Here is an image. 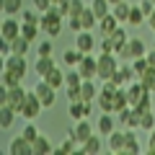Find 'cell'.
I'll list each match as a JSON object with an SVG mask.
<instances>
[{"mask_svg": "<svg viewBox=\"0 0 155 155\" xmlns=\"http://www.w3.org/2000/svg\"><path fill=\"white\" fill-rule=\"evenodd\" d=\"M119 54H114V52H101L98 54V80L104 83V80H111L114 78V72L119 70V65H122V60H116Z\"/></svg>", "mask_w": 155, "mask_h": 155, "instance_id": "6da1fadb", "label": "cell"}, {"mask_svg": "<svg viewBox=\"0 0 155 155\" xmlns=\"http://www.w3.org/2000/svg\"><path fill=\"white\" fill-rule=\"evenodd\" d=\"M62 13L57 11V5H52L47 13H41V31H47V36H60L62 34Z\"/></svg>", "mask_w": 155, "mask_h": 155, "instance_id": "7a4b0ae2", "label": "cell"}, {"mask_svg": "<svg viewBox=\"0 0 155 155\" xmlns=\"http://www.w3.org/2000/svg\"><path fill=\"white\" fill-rule=\"evenodd\" d=\"M137 57H147V47H145V41H142L140 36H129L127 47L119 52V60L132 62V60H137Z\"/></svg>", "mask_w": 155, "mask_h": 155, "instance_id": "3957f363", "label": "cell"}, {"mask_svg": "<svg viewBox=\"0 0 155 155\" xmlns=\"http://www.w3.org/2000/svg\"><path fill=\"white\" fill-rule=\"evenodd\" d=\"M44 111V104L39 101V96L34 93V88L28 91V96H26V101H23V106H21V111H18V116H23V119H39V114Z\"/></svg>", "mask_w": 155, "mask_h": 155, "instance_id": "277c9868", "label": "cell"}, {"mask_svg": "<svg viewBox=\"0 0 155 155\" xmlns=\"http://www.w3.org/2000/svg\"><path fill=\"white\" fill-rule=\"evenodd\" d=\"M34 93H36L39 101L44 104V109H52V106L57 104V88H54V85H49L44 78H39V80H36V85H34Z\"/></svg>", "mask_w": 155, "mask_h": 155, "instance_id": "5b68a950", "label": "cell"}, {"mask_svg": "<svg viewBox=\"0 0 155 155\" xmlns=\"http://www.w3.org/2000/svg\"><path fill=\"white\" fill-rule=\"evenodd\" d=\"M16 36H21V21H18L16 16H5L3 23H0V39L13 41Z\"/></svg>", "mask_w": 155, "mask_h": 155, "instance_id": "8992f818", "label": "cell"}, {"mask_svg": "<svg viewBox=\"0 0 155 155\" xmlns=\"http://www.w3.org/2000/svg\"><path fill=\"white\" fill-rule=\"evenodd\" d=\"M78 72L83 75V80H96V78H98V57L83 54L80 65H78Z\"/></svg>", "mask_w": 155, "mask_h": 155, "instance_id": "52a82bcc", "label": "cell"}, {"mask_svg": "<svg viewBox=\"0 0 155 155\" xmlns=\"http://www.w3.org/2000/svg\"><path fill=\"white\" fill-rule=\"evenodd\" d=\"M116 85H129L132 80H137V72H134V67H132V62H124L122 60V65H119V70L114 72V78H111Z\"/></svg>", "mask_w": 155, "mask_h": 155, "instance_id": "ba28073f", "label": "cell"}, {"mask_svg": "<svg viewBox=\"0 0 155 155\" xmlns=\"http://www.w3.org/2000/svg\"><path fill=\"white\" fill-rule=\"evenodd\" d=\"M8 153L11 155H34V142H28L23 134H18V137H13L8 142Z\"/></svg>", "mask_w": 155, "mask_h": 155, "instance_id": "9c48e42d", "label": "cell"}, {"mask_svg": "<svg viewBox=\"0 0 155 155\" xmlns=\"http://www.w3.org/2000/svg\"><path fill=\"white\" fill-rule=\"evenodd\" d=\"M26 96H28V91L23 88V85H13V88H8V98H5V104L11 106V109L21 111V106H23V101H26ZM0 106H3V104H0Z\"/></svg>", "mask_w": 155, "mask_h": 155, "instance_id": "30bf717a", "label": "cell"}, {"mask_svg": "<svg viewBox=\"0 0 155 155\" xmlns=\"http://www.w3.org/2000/svg\"><path fill=\"white\" fill-rule=\"evenodd\" d=\"M3 67H5V70H11V72H16V75H21V78H26V72H28L26 57H18V54L5 57V60H3Z\"/></svg>", "mask_w": 155, "mask_h": 155, "instance_id": "8fae6325", "label": "cell"}, {"mask_svg": "<svg viewBox=\"0 0 155 155\" xmlns=\"http://www.w3.org/2000/svg\"><path fill=\"white\" fill-rule=\"evenodd\" d=\"M75 47L83 54H91V52L96 49V34L93 31H80V34H75Z\"/></svg>", "mask_w": 155, "mask_h": 155, "instance_id": "7c38bea8", "label": "cell"}, {"mask_svg": "<svg viewBox=\"0 0 155 155\" xmlns=\"http://www.w3.org/2000/svg\"><path fill=\"white\" fill-rule=\"evenodd\" d=\"M57 67V62H54V57H41V54H36V62H34V72H36V78H47L52 70Z\"/></svg>", "mask_w": 155, "mask_h": 155, "instance_id": "4fadbf2b", "label": "cell"}, {"mask_svg": "<svg viewBox=\"0 0 155 155\" xmlns=\"http://www.w3.org/2000/svg\"><path fill=\"white\" fill-rule=\"evenodd\" d=\"M114 129H116V116L111 114V111H101V116H98V134L101 137H109Z\"/></svg>", "mask_w": 155, "mask_h": 155, "instance_id": "5bb4252c", "label": "cell"}, {"mask_svg": "<svg viewBox=\"0 0 155 155\" xmlns=\"http://www.w3.org/2000/svg\"><path fill=\"white\" fill-rule=\"evenodd\" d=\"M127 91H129V106H137L145 96H150V91L140 83V78H137V80H132V83L127 85Z\"/></svg>", "mask_w": 155, "mask_h": 155, "instance_id": "9a60e30c", "label": "cell"}, {"mask_svg": "<svg viewBox=\"0 0 155 155\" xmlns=\"http://www.w3.org/2000/svg\"><path fill=\"white\" fill-rule=\"evenodd\" d=\"M91 134H96V129H93V122H91L88 116H85V119H78V122H75V137H78V142L83 145L85 140L91 137Z\"/></svg>", "mask_w": 155, "mask_h": 155, "instance_id": "2e32d148", "label": "cell"}, {"mask_svg": "<svg viewBox=\"0 0 155 155\" xmlns=\"http://www.w3.org/2000/svg\"><path fill=\"white\" fill-rule=\"evenodd\" d=\"M116 28H119V18L114 13H109V16H104L98 21V36H111Z\"/></svg>", "mask_w": 155, "mask_h": 155, "instance_id": "e0dca14e", "label": "cell"}, {"mask_svg": "<svg viewBox=\"0 0 155 155\" xmlns=\"http://www.w3.org/2000/svg\"><path fill=\"white\" fill-rule=\"evenodd\" d=\"M52 153H54L52 140L47 137V134H39V137L34 140V155H52Z\"/></svg>", "mask_w": 155, "mask_h": 155, "instance_id": "ac0fdd59", "label": "cell"}, {"mask_svg": "<svg viewBox=\"0 0 155 155\" xmlns=\"http://www.w3.org/2000/svg\"><path fill=\"white\" fill-rule=\"evenodd\" d=\"M106 140H109L106 147H109L111 153H122V150H124V142H127V132H116V129H114Z\"/></svg>", "mask_w": 155, "mask_h": 155, "instance_id": "d6986e66", "label": "cell"}, {"mask_svg": "<svg viewBox=\"0 0 155 155\" xmlns=\"http://www.w3.org/2000/svg\"><path fill=\"white\" fill-rule=\"evenodd\" d=\"M16 116H18L16 109H11L8 104H3V106H0V127H3V129H11L13 122H16Z\"/></svg>", "mask_w": 155, "mask_h": 155, "instance_id": "ffe728a7", "label": "cell"}, {"mask_svg": "<svg viewBox=\"0 0 155 155\" xmlns=\"http://www.w3.org/2000/svg\"><path fill=\"white\" fill-rule=\"evenodd\" d=\"M101 83V80H98ZM96 83V80H83V85H80V96H83V101H96V96H98L101 85Z\"/></svg>", "mask_w": 155, "mask_h": 155, "instance_id": "44dd1931", "label": "cell"}, {"mask_svg": "<svg viewBox=\"0 0 155 155\" xmlns=\"http://www.w3.org/2000/svg\"><path fill=\"white\" fill-rule=\"evenodd\" d=\"M101 150H104V145H101L98 134H91V137L80 145V153H85V155H98Z\"/></svg>", "mask_w": 155, "mask_h": 155, "instance_id": "7402d4cb", "label": "cell"}, {"mask_svg": "<svg viewBox=\"0 0 155 155\" xmlns=\"http://www.w3.org/2000/svg\"><path fill=\"white\" fill-rule=\"evenodd\" d=\"M80 21H83V31H93V28L98 26V16L93 13V8H91V5L80 13Z\"/></svg>", "mask_w": 155, "mask_h": 155, "instance_id": "603a6c76", "label": "cell"}, {"mask_svg": "<svg viewBox=\"0 0 155 155\" xmlns=\"http://www.w3.org/2000/svg\"><path fill=\"white\" fill-rule=\"evenodd\" d=\"M129 11H132V5H129L127 0H122V3L111 5V13L119 18V23H127V21H129Z\"/></svg>", "mask_w": 155, "mask_h": 155, "instance_id": "cb8c5ba5", "label": "cell"}, {"mask_svg": "<svg viewBox=\"0 0 155 155\" xmlns=\"http://www.w3.org/2000/svg\"><path fill=\"white\" fill-rule=\"evenodd\" d=\"M111 41H114V52L119 54V52L127 47V41H129V34L124 31V28H116L114 34H111Z\"/></svg>", "mask_w": 155, "mask_h": 155, "instance_id": "d4e9b609", "label": "cell"}, {"mask_svg": "<svg viewBox=\"0 0 155 155\" xmlns=\"http://www.w3.org/2000/svg\"><path fill=\"white\" fill-rule=\"evenodd\" d=\"M122 153H127V155H137L140 153V140H137V134H134V129H127V142H124Z\"/></svg>", "mask_w": 155, "mask_h": 155, "instance_id": "484cf974", "label": "cell"}, {"mask_svg": "<svg viewBox=\"0 0 155 155\" xmlns=\"http://www.w3.org/2000/svg\"><path fill=\"white\" fill-rule=\"evenodd\" d=\"M67 114H70V119H85V101H70V106H67Z\"/></svg>", "mask_w": 155, "mask_h": 155, "instance_id": "4316f807", "label": "cell"}, {"mask_svg": "<svg viewBox=\"0 0 155 155\" xmlns=\"http://www.w3.org/2000/svg\"><path fill=\"white\" fill-rule=\"evenodd\" d=\"M23 0H3V13L5 16H21Z\"/></svg>", "mask_w": 155, "mask_h": 155, "instance_id": "83f0119b", "label": "cell"}, {"mask_svg": "<svg viewBox=\"0 0 155 155\" xmlns=\"http://www.w3.org/2000/svg\"><path fill=\"white\" fill-rule=\"evenodd\" d=\"M91 8H93V13L98 16V21L111 13V3H109V0H91Z\"/></svg>", "mask_w": 155, "mask_h": 155, "instance_id": "f1b7e54d", "label": "cell"}, {"mask_svg": "<svg viewBox=\"0 0 155 155\" xmlns=\"http://www.w3.org/2000/svg\"><path fill=\"white\" fill-rule=\"evenodd\" d=\"M21 80H23L21 75H16V72H11V70H5V67H3V72H0V83H3V85L13 88V85H21Z\"/></svg>", "mask_w": 155, "mask_h": 155, "instance_id": "f546056e", "label": "cell"}, {"mask_svg": "<svg viewBox=\"0 0 155 155\" xmlns=\"http://www.w3.org/2000/svg\"><path fill=\"white\" fill-rule=\"evenodd\" d=\"M62 60H65V65L78 67V65H80V60H83V52L78 49V47H75V49H67L65 54H62Z\"/></svg>", "mask_w": 155, "mask_h": 155, "instance_id": "4dcf8cb0", "label": "cell"}, {"mask_svg": "<svg viewBox=\"0 0 155 155\" xmlns=\"http://www.w3.org/2000/svg\"><path fill=\"white\" fill-rule=\"evenodd\" d=\"M140 83H142L150 93H155V67H147V70L140 75Z\"/></svg>", "mask_w": 155, "mask_h": 155, "instance_id": "1f68e13d", "label": "cell"}, {"mask_svg": "<svg viewBox=\"0 0 155 155\" xmlns=\"http://www.w3.org/2000/svg\"><path fill=\"white\" fill-rule=\"evenodd\" d=\"M39 28H41L39 23H26V21H23V23H21V36H26L28 41H36Z\"/></svg>", "mask_w": 155, "mask_h": 155, "instance_id": "d6a6232c", "label": "cell"}, {"mask_svg": "<svg viewBox=\"0 0 155 155\" xmlns=\"http://www.w3.org/2000/svg\"><path fill=\"white\" fill-rule=\"evenodd\" d=\"M44 80H47L49 85H54V88H62V85H65V72H62L60 67H54V70H52Z\"/></svg>", "mask_w": 155, "mask_h": 155, "instance_id": "836d02e7", "label": "cell"}, {"mask_svg": "<svg viewBox=\"0 0 155 155\" xmlns=\"http://www.w3.org/2000/svg\"><path fill=\"white\" fill-rule=\"evenodd\" d=\"M140 129H145V132H153V129H155V114H153V109H150V111H142Z\"/></svg>", "mask_w": 155, "mask_h": 155, "instance_id": "e575fe53", "label": "cell"}, {"mask_svg": "<svg viewBox=\"0 0 155 155\" xmlns=\"http://www.w3.org/2000/svg\"><path fill=\"white\" fill-rule=\"evenodd\" d=\"M145 18H147V16H145V13H142V8H140V5H132V11H129V26H134V28H137L140 26V23H142L145 21Z\"/></svg>", "mask_w": 155, "mask_h": 155, "instance_id": "d590c367", "label": "cell"}, {"mask_svg": "<svg viewBox=\"0 0 155 155\" xmlns=\"http://www.w3.org/2000/svg\"><path fill=\"white\" fill-rule=\"evenodd\" d=\"M65 85H83V75L78 72V67H72L70 72H65Z\"/></svg>", "mask_w": 155, "mask_h": 155, "instance_id": "8d00e7d4", "label": "cell"}, {"mask_svg": "<svg viewBox=\"0 0 155 155\" xmlns=\"http://www.w3.org/2000/svg\"><path fill=\"white\" fill-rule=\"evenodd\" d=\"M21 134H23V137L28 140V142H34V140H36V137H39L41 132H39V129H36V124H34L31 119H28V122H26V127H23V132H21Z\"/></svg>", "mask_w": 155, "mask_h": 155, "instance_id": "74e56055", "label": "cell"}, {"mask_svg": "<svg viewBox=\"0 0 155 155\" xmlns=\"http://www.w3.org/2000/svg\"><path fill=\"white\" fill-rule=\"evenodd\" d=\"M21 18L26 23H39V26H41V13H39L36 8H34V11H21Z\"/></svg>", "mask_w": 155, "mask_h": 155, "instance_id": "f35d334b", "label": "cell"}, {"mask_svg": "<svg viewBox=\"0 0 155 155\" xmlns=\"http://www.w3.org/2000/svg\"><path fill=\"white\" fill-rule=\"evenodd\" d=\"M140 119H142V111L132 106V114H129V119H127V129H140Z\"/></svg>", "mask_w": 155, "mask_h": 155, "instance_id": "ab89813d", "label": "cell"}, {"mask_svg": "<svg viewBox=\"0 0 155 155\" xmlns=\"http://www.w3.org/2000/svg\"><path fill=\"white\" fill-rule=\"evenodd\" d=\"M132 67H134V72H137V78H140L150 67V62H147V57H137V60H132Z\"/></svg>", "mask_w": 155, "mask_h": 155, "instance_id": "60d3db41", "label": "cell"}, {"mask_svg": "<svg viewBox=\"0 0 155 155\" xmlns=\"http://www.w3.org/2000/svg\"><path fill=\"white\" fill-rule=\"evenodd\" d=\"M52 49H54V47H52L49 39H44V41H39V44H36V54H41V57H49Z\"/></svg>", "mask_w": 155, "mask_h": 155, "instance_id": "b9f144b4", "label": "cell"}, {"mask_svg": "<svg viewBox=\"0 0 155 155\" xmlns=\"http://www.w3.org/2000/svg\"><path fill=\"white\" fill-rule=\"evenodd\" d=\"M85 8H88V5H85L83 0H70V16H80ZM70 16H67V18H70Z\"/></svg>", "mask_w": 155, "mask_h": 155, "instance_id": "7bdbcfd3", "label": "cell"}, {"mask_svg": "<svg viewBox=\"0 0 155 155\" xmlns=\"http://www.w3.org/2000/svg\"><path fill=\"white\" fill-rule=\"evenodd\" d=\"M67 26H70L72 34H80V31H83V21H80V16H70V18H67Z\"/></svg>", "mask_w": 155, "mask_h": 155, "instance_id": "ee69618b", "label": "cell"}, {"mask_svg": "<svg viewBox=\"0 0 155 155\" xmlns=\"http://www.w3.org/2000/svg\"><path fill=\"white\" fill-rule=\"evenodd\" d=\"M67 101H83V96H80V85H67Z\"/></svg>", "mask_w": 155, "mask_h": 155, "instance_id": "f6af8a7d", "label": "cell"}, {"mask_svg": "<svg viewBox=\"0 0 155 155\" xmlns=\"http://www.w3.org/2000/svg\"><path fill=\"white\" fill-rule=\"evenodd\" d=\"M52 5H54L52 0H34V8H36L39 13H47V11H49Z\"/></svg>", "mask_w": 155, "mask_h": 155, "instance_id": "bcb514c9", "label": "cell"}, {"mask_svg": "<svg viewBox=\"0 0 155 155\" xmlns=\"http://www.w3.org/2000/svg\"><path fill=\"white\" fill-rule=\"evenodd\" d=\"M140 8H142V13H145V16H153V11H155V3H153V0H140Z\"/></svg>", "mask_w": 155, "mask_h": 155, "instance_id": "7dc6e473", "label": "cell"}, {"mask_svg": "<svg viewBox=\"0 0 155 155\" xmlns=\"http://www.w3.org/2000/svg\"><path fill=\"white\" fill-rule=\"evenodd\" d=\"M101 52H114V41H111V36H101ZM116 54V52H114Z\"/></svg>", "mask_w": 155, "mask_h": 155, "instance_id": "c3c4849f", "label": "cell"}, {"mask_svg": "<svg viewBox=\"0 0 155 155\" xmlns=\"http://www.w3.org/2000/svg\"><path fill=\"white\" fill-rule=\"evenodd\" d=\"M134 109H140V111H150V109H153V101H150V96H145V98L140 101Z\"/></svg>", "mask_w": 155, "mask_h": 155, "instance_id": "681fc988", "label": "cell"}, {"mask_svg": "<svg viewBox=\"0 0 155 155\" xmlns=\"http://www.w3.org/2000/svg\"><path fill=\"white\" fill-rule=\"evenodd\" d=\"M147 150H150V153L155 155V129L150 132V145H147Z\"/></svg>", "mask_w": 155, "mask_h": 155, "instance_id": "f907efd6", "label": "cell"}, {"mask_svg": "<svg viewBox=\"0 0 155 155\" xmlns=\"http://www.w3.org/2000/svg\"><path fill=\"white\" fill-rule=\"evenodd\" d=\"M147 62H150V67H155V47L147 52Z\"/></svg>", "mask_w": 155, "mask_h": 155, "instance_id": "816d5d0a", "label": "cell"}, {"mask_svg": "<svg viewBox=\"0 0 155 155\" xmlns=\"http://www.w3.org/2000/svg\"><path fill=\"white\" fill-rule=\"evenodd\" d=\"M147 26H150V28H153V34H155V11H153V16H150V18H147Z\"/></svg>", "mask_w": 155, "mask_h": 155, "instance_id": "f5cc1de1", "label": "cell"}, {"mask_svg": "<svg viewBox=\"0 0 155 155\" xmlns=\"http://www.w3.org/2000/svg\"><path fill=\"white\" fill-rule=\"evenodd\" d=\"M109 3H111V5H116V3H122V0H109Z\"/></svg>", "mask_w": 155, "mask_h": 155, "instance_id": "db71d44e", "label": "cell"}, {"mask_svg": "<svg viewBox=\"0 0 155 155\" xmlns=\"http://www.w3.org/2000/svg\"><path fill=\"white\" fill-rule=\"evenodd\" d=\"M52 3H54V5H57V3H62V0H52Z\"/></svg>", "mask_w": 155, "mask_h": 155, "instance_id": "11a10c76", "label": "cell"}, {"mask_svg": "<svg viewBox=\"0 0 155 155\" xmlns=\"http://www.w3.org/2000/svg\"><path fill=\"white\" fill-rule=\"evenodd\" d=\"M153 47H155V41H153Z\"/></svg>", "mask_w": 155, "mask_h": 155, "instance_id": "9f6ffc18", "label": "cell"}, {"mask_svg": "<svg viewBox=\"0 0 155 155\" xmlns=\"http://www.w3.org/2000/svg\"><path fill=\"white\" fill-rule=\"evenodd\" d=\"M153 3H155V0H153Z\"/></svg>", "mask_w": 155, "mask_h": 155, "instance_id": "6f0895ef", "label": "cell"}]
</instances>
